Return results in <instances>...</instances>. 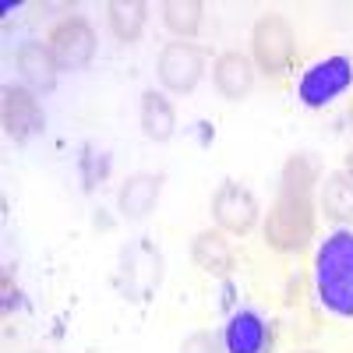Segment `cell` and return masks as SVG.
<instances>
[{"instance_id":"25","label":"cell","mask_w":353,"mask_h":353,"mask_svg":"<svg viewBox=\"0 0 353 353\" xmlns=\"http://www.w3.org/2000/svg\"><path fill=\"white\" fill-rule=\"evenodd\" d=\"M32 353H43V350H32Z\"/></svg>"},{"instance_id":"17","label":"cell","mask_w":353,"mask_h":353,"mask_svg":"<svg viewBox=\"0 0 353 353\" xmlns=\"http://www.w3.org/2000/svg\"><path fill=\"white\" fill-rule=\"evenodd\" d=\"M321 212H325V219L346 226L353 223V181L346 176V170H332L325 173V181H321Z\"/></svg>"},{"instance_id":"10","label":"cell","mask_w":353,"mask_h":353,"mask_svg":"<svg viewBox=\"0 0 353 353\" xmlns=\"http://www.w3.org/2000/svg\"><path fill=\"white\" fill-rule=\"evenodd\" d=\"M14 68H18L21 85L36 96H50L57 88V78H61V68H57L50 46L39 39H28L14 50Z\"/></svg>"},{"instance_id":"2","label":"cell","mask_w":353,"mask_h":353,"mask_svg":"<svg viewBox=\"0 0 353 353\" xmlns=\"http://www.w3.org/2000/svg\"><path fill=\"white\" fill-rule=\"evenodd\" d=\"M261 237L279 254L304 251L311 244V237H314V201H311V194L279 188L269 216H265Z\"/></svg>"},{"instance_id":"13","label":"cell","mask_w":353,"mask_h":353,"mask_svg":"<svg viewBox=\"0 0 353 353\" xmlns=\"http://www.w3.org/2000/svg\"><path fill=\"white\" fill-rule=\"evenodd\" d=\"M159 191H163V176L156 173H131L128 181L117 191V209H121L124 219H145L156 201H159Z\"/></svg>"},{"instance_id":"20","label":"cell","mask_w":353,"mask_h":353,"mask_svg":"<svg viewBox=\"0 0 353 353\" xmlns=\"http://www.w3.org/2000/svg\"><path fill=\"white\" fill-rule=\"evenodd\" d=\"M181 353H219V336H212V332H191L188 339H184V346H181Z\"/></svg>"},{"instance_id":"7","label":"cell","mask_w":353,"mask_h":353,"mask_svg":"<svg viewBox=\"0 0 353 353\" xmlns=\"http://www.w3.org/2000/svg\"><path fill=\"white\" fill-rule=\"evenodd\" d=\"M50 53H53V61L61 71H85L88 64H92V57H96V28L92 21H85V18H64V21H57L50 28V39H46Z\"/></svg>"},{"instance_id":"19","label":"cell","mask_w":353,"mask_h":353,"mask_svg":"<svg viewBox=\"0 0 353 353\" xmlns=\"http://www.w3.org/2000/svg\"><path fill=\"white\" fill-rule=\"evenodd\" d=\"M318 184V163L307 156V152H297L290 156L286 166H283V176H279V188L286 191H301V194H311Z\"/></svg>"},{"instance_id":"4","label":"cell","mask_w":353,"mask_h":353,"mask_svg":"<svg viewBox=\"0 0 353 353\" xmlns=\"http://www.w3.org/2000/svg\"><path fill=\"white\" fill-rule=\"evenodd\" d=\"M350 85H353V61L343 57V53H336V57H325V61L311 64L301 74L297 96L311 110H325L329 103H336L339 96L350 92Z\"/></svg>"},{"instance_id":"1","label":"cell","mask_w":353,"mask_h":353,"mask_svg":"<svg viewBox=\"0 0 353 353\" xmlns=\"http://www.w3.org/2000/svg\"><path fill=\"white\" fill-rule=\"evenodd\" d=\"M314 290L325 311L353 318V230L339 226L314 254Z\"/></svg>"},{"instance_id":"18","label":"cell","mask_w":353,"mask_h":353,"mask_svg":"<svg viewBox=\"0 0 353 353\" xmlns=\"http://www.w3.org/2000/svg\"><path fill=\"white\" fill-rule=\"evenodd\" d=\"M163 25L176 39H194L205 25V4L201 0H166L163 4Z\"/></svg>"},{"instance_id":"22","label":"cell","mask_w":353,"mask_h":353,"mask_svg":"<svg viewBox=\"0 0 353 353\" xmlns=\"http://www.w3.org/2000/svg\"><path fill=\"white\" fill-rule=\"evenodd\" d=\"M346 176L353 181V149H350V156H346Z\"/></svg>"},{"instance_id":"8","label":"cell","mask_w":353,"mask_h":353,"mask_svg":"<svg viewBox=\"0 0 353 353\" xmlns=\"http://www.w3.org/2000/svg\"><path fill=\"white\" fill-rule=\"evenodd\" d=\"M258 198L237 184V181H223L219 191L212 194V219H216V230L223 233H237V237H244V233H251L258 226Z\"/></svg>"},{"instance_id":"14","label":"cell","mask_w":353,"mask_h":353,"mask_svg":"<svg viewBox=\"0 0 353 353\" xmlns=\"http://www.w3.org/2000/svg\"><path fill=\"white\" fill-rule=\"evenodd\" d=\"M191 261L205 276H230L233 272V248L223 230H201L191 241Z\"/></svg>"},{"instance_id":"5","label":"cell","mask_w":353,"mask_h":353,"mask_svg":"<svg viewBox=\"0 0 353 353\" xmlns=\"http://www.w3.org/2000/svg\"><path fill=\"white\" fill-rule=\"evenodd\" d=\"M163 283V254L152 241H134L121 254V272H117V286H121L131 301H149Z\"/></svg>"},{"instance_id":"23","label":"cell","mask_w":353,"mask_h":353,"mask_svg":"<svg viewBox=\"0 0 353 353\" xmlns=\"http://www.w3.org/2000/svg\"><path fill=\"white\" fill-rule=\"evenodd\" d=\"M350 124H353V103H350Z\"/></svg>"},{"instance_id":"21","label":"cell","mask_w":353,"mask_h":353,"mask_svg":"<svg viewBox=\"0 0 353 353\" xmlns=\"http://www.w3.org/2000/svg\"><path fill=\"white\" fill-rule=\"evenodd\" d=\"M0 290H4V301H0V304H4V314H11V307L18 304V290H14V283H11V272L0 276Z\"/></svg>"},{"instance_id":"12","label":"cell","mask_w":353,"mask_h":353,"mask_svg":"<svg viewBox=\"0 0 353 353\" xmlns=\"http://www.w3.org/2000/svg\"><path fill=\"white\" fill-rule=\"evenodd\" d=\"M254 61L248 53L241 50H226L216 57V64H212V81H216V92L230 103H241L251 96V88H254Z\"/></svg>"},{"instance_id":"11","label":"cell","mask_w":353,"mask_h":353,"mask_svg":"<svg viewBox=\"0 0 353 353\" xmlns=\"http://www.w3.org/2000/svg\"><path fill=\"white\" fill-rule=\"evenodd\" d=\"M272 346V325L258 311L244 307L233 311L223 329V350L226 353H269Z\"/></svg>"},{"instance_id":"9","label":"cell","mask_w":353,"mask_h":353,"mask_svg":"<svg viewBox=\"0 0 353 353\" xmlns=\"http://www.w3.org/2000/svg\"><path fill=\"white\" fill-rule=\"evenodd\" d=\"M0 121H4V134L11 141L36 138L43 131V124H46L39 96L28 92L25 85H8L4 88V106H0Z\"/></svg>"},{"instance_id":"24","label":"cell","mask_w":353,"mask_h":353,"mask_svg":"<svg viewBox=\"0 0 353 353\" xmlns=\"http://www.w3.org/2000/svg\"><path fill=\"white\" fill-rule=\"evenodd\" d=\"M297 353H318V350H297Z\"/></svg>"},{"instance_id":"15","label":"cell","mask_w":353,"mask_h":353,"mask_svg":"<svg viewBox=\"0 0 353 353\" xmlns=\"http://www.w3.org/2000/svg\"><path fill=\"white\" fill-rule=\"evenodd\" d=\"M149 25V4L145 0H110L106 4V28L117 43H138Z\"/></svg>"},{"instance_id":"3","label":"cell","mask_w":353,"mask_h":353,"mask_svg":"<svg viewBox=\"0 0 353 353\" xmlns=\"http://www.w3.org/2000/svg\"><path fill=\"white\" fill-rule=\"evenodd\" d=\"M297 53L293 25L283 14H261L251 28V61L265 74H286Z\"/></svg>"},{"instance_id":"16","label":"cell","mask_w":353,"mask_h":353,"mask_svg":"<svg viewBox=\"0 0 353 353\" xmlns=\"http://www.w3.org/2000/svg\"><path fill=\"white\" fill-rule=\"evenodd\" d=\"M141 131L156 145L170 141L173 131H176V110L163 92H156V88H145L141 92Z\"/></svg>"},{"instance_id":"6","label":"cell","mask_w":353,"mask_h":353,"mask_svg":"<svg viewBox=\"0 0 353 353\" xmlns=\"http://www.w3.org/2000/svg\"><path fill=\"white\" fill-rule=\"evenodd\" d=\"M156 74L163 81L166 92L173 96H188L198 88L201 74H205V50L188 43V39H173L159 50V61H156Z\"/></svg>"}]
</instances>
